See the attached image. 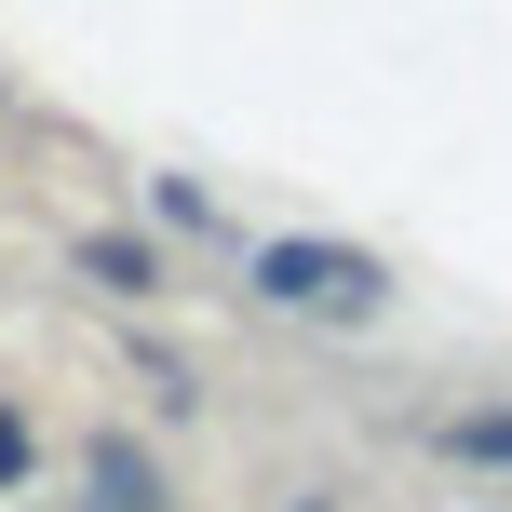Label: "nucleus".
<instances>
[{"label":"nucleus","mask_w":512,"mask_h":512,"mask_svg":"<svg viewBox=\"0 0 512 512\" xmlns=\"http://www.w3.org/2000/svg\"><path fill=\"white\" fill-rule=\"evenodd\" d=\"M256 297H283V310H364V297H378V256H337V243H256Z\"/></svg>","instance_id":"f257e3e1"},{"label":"nucleus","mask_w":512,"mask_h":512,"mask_svg":"<svg viewBox=\"0 0 512 512\" xmlns=\"http://www.w3.org/2000/svg\"><path fill=\"white\" fill-rule=\"evenodd\" d=\"M0 486H27V418H0Z\"/></svg>","instance_id":"39448f33"},{"label":"nucleus","mask_w":512,"mask_h":512,"mask_svg":"<svg viewBox=\"0 0 512 512\" xmlns=\"http://www.w3.org/2000/svg\"><path fill=\"white\" fill-rule=\"evenodd\" d=\"M81 270H95V283H122V297H149V283H162V256H149V243H81Z\"/></svg>","instance_id":"7ed1b4c3"},{"label":"nucleus","mask_w":512,"mask_h":512,"mask_svg":"<svg viewBox=\"0 0 512 512\" xmlns=\"http://www.w3.org/2000/svg\"><path fill=\"white\" fill-rule=\"evenodd\" d=\"M445 445H459V459H486V472H512V418H459Z\"/></svg>","instance_id":"20e7f679"},{"label":"nucleus","mask_w":512,"mask_h":512,"mask_svg":"<svg viewBox=\"0 0 512 512\" xmlns=\"http://www.w3.org/2000/svg\"><path fill=\"white\" fill-rule=\"evenodd\" d=\"M95 512H162V472L135 445H95Z\"/></svg>","instance_id":"f03ea898"}]
</instances>
